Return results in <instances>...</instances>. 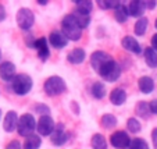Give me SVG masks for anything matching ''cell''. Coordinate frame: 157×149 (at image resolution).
<instances>
[{
  "instance_id": "b9f144b4",
  "label": "cell",
  "mask_w": 157,
  "mask_h": 149,
  "mask_svg": "<svg viewBox=\"0 0 157 149\" xmlns=\"http://www.w3.org/2000/svg\"><path fill=\"white\" fill-rule=\"evenodd\" d=\"M0 60H2V50H0Z\"/></svg>"
},
{
  "instance_id": "5b68a950",
  "label": "cell",
  "mask_w": 157,
  "mask_h": 149,
  "mask_svg": "<svg viewBox=\"0 0 157 149\" xmlns=\"http://www.w3.org/2000/svg\"><path fill=\"white\" fill-rule=\"evenodd\" d=\"M98 73H99V75H101L106 81L114 82V81H117L120 78V75H121V67H120L118 63L114 61V59H113L111 61L104 64Z\"/></svg>"
},
{
  "instance_id": "d6a6232c",
  "label": "cell",
  "mask_w": 157,
  "mask_h": 149,
  "mask_svg": "<svg viewBox=\"0 0 157 149\" xmlns=\"http://www.w3.org/2000/svg\"><path fill=\"white\" fill-rule=\"evenodd\" d=\"M35 112H36V113H39L40 116H44V114H49V113H50V110H49L48 106H46V104H42V103H39L38 106H36Z\"/></svg>"
},
{
  "instance_id": "7bdbcfd3",
  "label": "cell",
  "mask_w": 157,
  "mask_h": 149,
  "mask_svg": "<svg viewBox=\"0 0 157 149\" xmlns=\"http://www.w3.org/2000/svg\"><path fill=\"white\" fill-rule=\"evenodd\" d=\"M0 119H2V110H0Z\"/></svg>"
},
{
  "instance_id": "83f0119b",
  "label": "cell",
  "mask_w": 157,
  "mask_h": 149,
  "mask_svg": "<svg viewBox=\"0 0 157 149\" xmlns=\"http://www.w3.org/2000/svg\"><path fill=\"white\" fill-rule=\"evenodd\" d=\"M75 4H77V10H79V11H82V13H86V14H89L93 9V3L90 0H77Z\"/></svg>"
},
{
  "instance_id": "5bb4252c",
  "label": "cell",
  "mask_w": 157,
  "mask_h": 149,
  "mask_svg": "<svg viewBox=\"0 0 157 149\" xmlns=\"http://www.w3.org/2000/svg\"><path fill=\"white\" fill-rule=\"evenodd\" d=\"M15 77V66L11 61H3L0 64V78L4 81H13Z\"/></svg>"
},
{
  "instance_id": "60d3db41",
  "label": "cell",
  "mask_w": 157,
  "mask_h": 149,
  "mask_svg": "<svg viewBox=\"0 0 157 149\" xmlns=\"http://www.w3.org/2000/svg\"><path fill=\"white\" fill-rule=\"evenodd\" d=\"M154 27H156V29H157V18H156V21H154Z\"/></svg>"
},
{
  "instance_id": "603a6c76",
  "label": "cell",
  "mask_w": 157,
  "mask_h": 149,
  "mask_svg": "<svg viewBox=\"0 0 157 149\" xmlns=\"http://www.w3.org/2000/svg\"><path fill=\"white\" fill-rule=\"evenodd\" d=\"M128 17H129V14H128V9H127V6H124L122 3L120 4L117 9H114V18L118 21L120 24L127 22Z\"/></svg>"
},
{
  "instance_id": "ba28073f",
  "label": "cell",
  "mask_w": 157,
  "mask_h": 149,
  "mask_svg": "<svg viewBox=\"0 0 157 149\" xmlns=\"http://www.w3.org/2000/svg\"><path fill=\"white\" fill-rule=\"evenodd\" d=\"M110 143L117 149H125L129 146L131 138L125 131H116L110 137Z\"/></svg>"
},
{
  "instance_id": "d590c367",
  "label": "cell",
  "mask_w": 157,
  "mask_h": 149,
  "mask_svg": "<svg viewBox=\"0 0 157 149\" xmlns=\"http://www.w3.org/2000/svg\"><path fill=\"white\" fill-rule=\"evenodd\" d=\"M143 4H145V9H150V10H153L154 7H156L157 2H154V0H147V2H143Z\"/></svg>"
},
{
  "instance_id": "7c38bea8",
  "label": "cell",
  "mask_w": 157,
  "mask_h": 149,
  "mask_svg": "<svg viewBox=\"0 0 157 149\" xmlns=\"http://www.w3.org/2000/svg\"><path fill=\"white\" fill-rule=\"evenodd\" d=\"M121 45H122V48H124L125 50L131 52V53H135V54L142 53V48H140L139 42L133 38V36H129V35L124 36L122 41H121Z\"/></svg>"
},
{
  "instance_id": "8d00e7d4",
  "label": "cell",
  "mask_w": 157,
  "mask_h": 149,
  "mask_svg": "<svg viewBox=\"0 0 157 149\" xmlns=\"http://www.w3.org/2000/svg\"><path fill=\"white\" fill-rule=\"evenodd\" d=\"M151 141H153L154 149H157V128H154L153 131H151Z\"/></svg>"
},
{
  "instance_id": "e575fe53",
  "label": "cell",
  "mask_w": 157,
  "mask_h": 149,
  "mask_svg": "<svg viewBox=\"0 0 157 149\" xmlns=\"http://www.w3.org/2000/svg\"><path fill=\"white\" fill-rule=\"evenodd\" d=\"M149 109H150V113L157 114V99H153V100L149 103Z\"/></svg>"
},
{
  "instance_id": "d6986e66",
  "label": "cell",
  "mask_w": 157,
  "mask_h": 149,
  "mask_svg": "<svg viewBox=\"0 0 157 149\" xmlns=\"http://www.w3.org/2000/svg\"><path fill=\"white\" fill-rule=\"evenodd\" d=\"M71 15L74 17L75 22L78 24V27H79L81 29L86 28L90 24V15L86 14V13H82V11H79V10H74V11L71 13Z\"/></svg>"
},
{
  "instance_id": "9c48e42d",
  "label": "cell",
  "mask_w": 157,
  "mask_h": 149,
  "mask_svg": "<svg viewBox=\"0 0 157 149\" xmlns=\"http://www.w3.org/2000/svg\"><path fill=\"white\" fill-rule=\"evenodd\" d=\"M111 60H113V57L110 56L109 53L98 50V52H95V53H92V56H90V64H92L93 70L99 71L104 64H107V63L111 61Z\"/></svg>"
},
{
  "instance_id": "3957f363",
  "label": "cell",
  "mask_w": 157,
  "mask_h": 149,
  "mask_svg": "<svg viewBox=\"0 0 157 149\" xmlns=\"http://www.w3.org/2000/svg\"><path fill=\"white\" fill-rule=\"evenodd\" d=\"M11 87L17 95L24 96L32 88V78L28 74H17L11 81Z\"/></svg>"
},
{
  "instance_id": "52a82bcc",
  "label": "cell",
  "mask_w": 157,
  "mask_h": 149,
  "mask_svg": "<svg viewBox=\"0 0 157 149\" xmlns=\"http://www.w3.org/2000/svg\"><path fill=\"white\" fill-rule=\"evenodd\" d=\"M54 125L56 124H54L53 119L49 114H44V116H40L39 121L36 123V130H38V132L40 135L46 137V135H52V132L54 130Z\"/></svg>"
},
{
  "instance_id": "f1b7e54d",
  "label": "cell",
  "mask_w": 157,
  "mask_h": 149,
  "mask_svg": "<svg viewBox=\"0 0 157 149\" xmlns=\"http://www.w3.org/2000/svg\"><path fill=\"white\" fill-rule=\"evenodd\" d=\"M100 123L104 128H113V127L117 125V119H116V116H113V114H104V116L101 117Z\"/></svg>"
},
{
  "instance_id": "44dd1931",
  "label": "cell",
  "mask_w": 157,
  "mask_h": 149,
  "mask_svg": "<svg viewBox=\"0 0 157 149\" xmlns=\"http://www.w3.org/2000/svg\"><path fill=\"white\" fill-rule=\"evenodd\" d=\"M42 145V139L39 135L32 134L29 137L25 138L24 145H22V149H39Z\"/></svg>"
},
{
  "instance_id": "d4e9b609",
  "label": "cell",
  "mask_w": 157,
  "mask_h": 149,
  "mask_svg": "<svg viewBox=\"0 0 157 149\" xmlns=\"http://www.w3.org/2000/svg\"><path fill=\"white\" fill-rule=\"evenodd\" d=\"M93 149H107V141L101 134H95L90 139Z\"/></svg>"
},
{
  "instance_id": "ac0fdd59",
  "label": "cell",
  "mask_w": 157,
  "mask_h": 149,
  "mask_svg": "<svg viewBox=\"0 0 157 149\" xmlns=\"http://www.w3.org/2000/svg\"><path fill=\"white\" fill-rule=\"evenodd\" d=\"M138 87H139L140 92L142 93H151L154 89V81L153 78H150L149 75H143V77L139 78V81H138Z\"/></svg>"
},
{
  "instance_id": "7402d4cb",
  "label": "cell",
  "mask_w": 157,
  "mask_h": 149,
  "mask_svg": "<svg viewBox=\"0 0 157 149\" xmlns=\"http://www.w3.org/2000/svg\"><path fill=\"white\" fill-rule=\"evenodd\" d=\"M147 27H149V20L146 17H140V18H138V21L133 25V32L136 33L138 36H142L146 33Z\"/></svg>"
},
{
  "instance_id": "2e32d148",
  "label": "cell",
  "mask_w": 157,
  "mask_h": 149,
  "mask_svg": "<svg viewBox=\"0 0 157 149\" xmlns=\"http://www.w3.org/2000/svg\"><path fill=\"white\" fill-rule=\"evenodd\" d=\"M127 100V92L122 88H114L111 92H110V102L114 104V106H121L124 102Z\"/></svg>"
},
{
  "instance_id": "cb8c5ba5",
  "label": "cell",
  "mask_w": 157,
  "mask_h": 149,
  "mask_svg": "<svg viewBox=\"0 0 157 149\" xmlns=\"http://www.w3.org/2000/svg\"><path fill=\"white\" fill-rule=\"evenodd\" d=\"M145 61L149 67L151 69H156L157 67V53L153 50L151 48H146L145 49Z\"/></svg>"
},
{
  "instance_id": "74e56055",
  "label": "cell",
  "mask_w": 157,
  "mask_h": 149,
  "mask_svg": "<svg viewBox=\"0 0 157 149\" xmlns=\"http://www.w3.org/2000/svg\"><path fill=\"white\" fill-rule=\"evenodd\" d=\"M151 49L157 53V33H154V35L151 36Z\"/></svg>"
},
{
  "instance_id": "8992f818",
  "label": "cell",
  "mask_w": 157,
  "mask_h": 149,
  "mask_svg": "<svg viewBox=\"0 0 157 149\" xmlns=\"http://www.w3.org/2000/svg\"><path fill=\"white\" fill-rule=\"evenodd\" d=\"M35 22V15H33L32 10L27 9V7H22L17 11V24L21 29L28 31Z\"/></svg>"
},
{
  "instance_id": "836d02e7",
  "label": "cell",
  "mask_w": 157,
  "mask_h": 149,
  "mask_svg": "<svg viewBox=\"0 0 157 149\" xmlns=\"http://www.w3.org/2000/svg\"><path fill=\"white\" fill-rule=\"evenodd\" d=\"M6 149H22V145H21L17 139H14V141H11V142H9Z\"/></svg>"
},
{
  "instance_id": "ffe728a7",
  "label": "cell",
  "mask_w": 157,
  "mask_h": 149,
  "mask_svg": "<svg viewBox=\"0 0 157 149\" xmlns=\"http://www.w3.org/2000/svg\"><path fill=\"white\" fill-rule=\"evenodd\" d=\"M85 57H86V53L82 48H75L68 53L67 60H68L71 64H81V63H83Z\"/></svg>"
},
{
  "instance_id": "f35d334b",
  "label": "cell",
  "mask_w": 157,
  "mask_h": 149,
  "mask_svg": "<svg viewBox=\"0 0 157 149\" xmlns=\"http://www.w3.org/2000/svg\"><path fill=\"white\" fill-rule=\"evenodd\" d=\"M4 18H6V10H4V7L0 4V21H3Z\"/></svg>"
},
{
  "instance_id": "f546056e",
  "label": "cell",
  "mask_w": 157,
  "mask_h": 149,
  "mask_svg": "<svg viewBox=\"0 0 157 149\" xmlns=\"http://www.w3.org/2000/svg\"><path fill=\"white\" fill-rule=\"evenodd\" d=\"M99 7L103 10H109V9H117L121 4L120 0H99L98 2Z\"/></svg>"
},
{
  "instance_id": "4dcf8cb0",
  "label": "cell",
  "mask_w": 157,
  "mask_h": 149,
  "mask_svg": "<svg viewBox=\"0 0 157 149\" xmlns=\"http://www.w3.org/2000/svg\"><path fill=\"white\" fill-rule=\"evenodd\" d=\"M127 127H128V130H129L131 132H133V134H138V132L142 130V125H140L139 120H136L135 117H131V119L128 120Z\"/></svg>"
},
{
  "instance_id": "484cf974",
  "label": "cell",
  "mask_w": 157,
  "mask_h": 149,
  "mask_svg": "<svg viewBox=\"0 0 157 149\" xmlns=\"http://www.w3.org/2000/svg\"><path fill=\"white\" fill-rule=\"evenodd\" d=\"M90 91H92V95L96 99H103L106 96V85L103 82H95Z\"/></svg>"
},
{
  "instance_id": "7a4b0ae2",
  "label": "cell",
  "mask_w": 157,
  "mask_h": 149,
  "mask_svg": "<svg viewBox=\"0 0 157 149\" xmlns=\"http://www.w3.org/2000/svg\"><path fill=\"white\" fill-rule=\"evenodd\" d=\"M43 89L46 92V95L49 96H57L61 95L65 89H67V85H65V81L63 80L59 75H52L48 80L44 81L43 84Z\"/></svg>"
},
{
  "instance_id": "e0dca14e",
  "label": "cell",
  "mask_w": 157,
  "mask_h": 149,
  "mask_svg": "<svg viewBox=\"0 0 157 149\" xmlns=\"http://www.w3.org/2000/svg\"><path fill=\"white\" fill-rule=\"evenodd\" d=\"M127 9H128V14H129L131 17L140 18L143 15V11H145V4H143V2H140V0H133V2L129 3V6H128Z\"/></svg>"
},
{
  "instance_id": "9a60e30c",
  "label": "cell",
  "mask_w": 157,
  "mask_h": 149,
  "mask_svg": "<svg viewBox=\"0 0 157 149\" xmlns=\"http://www.w3.org/2000/svg\"><path fill=\"white\" fill-rule=\"evenodd\" d=\"M49 41H50V45L56 49H64L68 43L67 38L63 35L61 31H53V32L49 35Z\"/></svg>"
},
{
  "instance_id": "4316f807",
  "label": "cell",
  "mask_w": 157,
  "mask_h": 149,
  "mask_svg": "<svg viewBox=\"0 0 157 149\" xmlns=\"http://www.w3.org/2000/svg\"><path fill=\"white\" fill-rule=\"evenodd\" d=\"M138 116H140L142 119H147L150 116V109H149V103L146 102H139L136 104V109H135Z\"/></svg>"
},
{
  "instance_id": "277c9868",
  "label": "cell",
  "mask_w": 157,
  "mask_h": 149,
  "mask_svg": "<svg viewBox=\"0 0 157 149\" xmlns=\"http://www.w3.org/2000/svg\"><path fill=\"white\" fill-rule=\"evenodd\" d=\"M36 130V121L33 119L32 114L25 113L18 119V124H17V131L21 137H29L33 134V131Z\"/></svg>"
},
{
  "instance_id": "ab89813d",
  "label": "cell",
  "mask_w": 157,
  "mask_h": 149,
  "mask_svg": "<svg viewBox=\"0 0 157 149\" xmlns=\"http://www.w3.org/2000/svg\"><path fill=\"white\" fill-rule=\"evenodd\" d=\"M38 3L40 4V6H46V4H48V0H38Z\"/></svg>"
},
{
  "instance_id": "4fadbf2b",
  "label": "cell",
  "mask_w": 157,
  "mask_h": 149,
  "mask_svg": "<svg viewBox=\"0 0 157 149\" xmlns=\"http://www.w3.org/2000/svg\"><path fill=\"white\" fill-rule=\"evenodd\" d=\"M17 124H18V114L14 110L7 112V114L4 116V121H3V128L6 132H13L17 130Z\"/></svg>"
},
{
  "instance_id": "8fae6325",
  "label": "cell",
  "mask_w": 157,
  "mask_h": 149,
  "mask_svg": "<svg viewBox=\"0 0 157 149\" xmlns=\"http://www.w3.org/2000/svg\"><path fill=\"white\" fill-rule=\"evenodd\" d=\"M67 139H68V134L64 131V124L63 123H60V124L54 125V130L53 132H52L50 135V141L53 145H63V143L67 142Z\"/></svg>"
},
{
  "instance_id": "30bf717a",
  "label": "cell",
  "mask_w": 157,
  "mask_h": 149,
  "mask_svg": "<svg viewBox=\"0 0 157 149\" xmlns=\"http://www.w3.org/2000/svg\"><path fill=\"white\" fill-rule=\"evenodd\" d=\"M33 49H36L38 52V56L42 61H46L50 56V49H49V45H48V41L44 36H40V38L35 39V43L32 46Z\"/></svg>"
},
{
  "instance_id": "1f68e13d",
  "label": "cell",
  "mask_w": 157,
  "mask_h": 149,
  "mask_svg": "<svg viewBox=\"0 0 157 149\" xmlns=\"http://www.w3.org/2000/svg\"><path fill=\"white\" fill-rule=\"evenodd\" d=\"M129 149H150L145 139L142 138H135V139L131 141L129 143Z\"/></svg>"
},
{
  "instance_id": "6da1fadb",
  "label": "cell",
  "mask_w": 157,
  "mask_h": 149,
  "mask_svg": "<svg viewBox=\"0 0 157 149\" xmlns=\"http://www.w3.org/2000/svg\"><path fill=\"white\" fill-rule=\"evenodd\" d=\"M61 27H63V35L67 38V41H79L82 36V29L78 27V24L75 22L74 17L71 14L65 15L61 21Z\"/></svg>"
}]
</instances>
